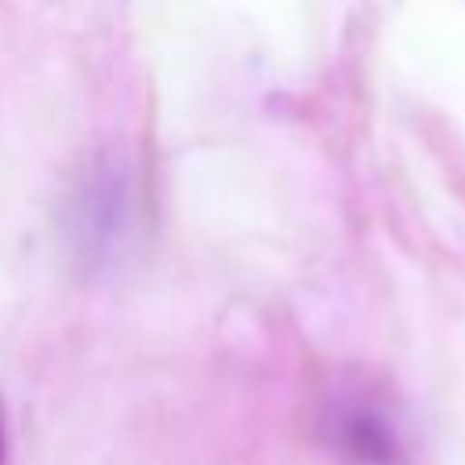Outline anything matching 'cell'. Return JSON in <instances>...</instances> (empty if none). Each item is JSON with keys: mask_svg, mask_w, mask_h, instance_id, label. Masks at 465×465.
<instances>
[{"mask_svg": "<svg viewBox=\"0 0 465 465\" xmlns=\"http://www.w3.org/2000/svg\"><path fill=\"white\" fill-rule=\"evenodd\" d=\"M69 232L87 258L109 254L131 222V178L124 163L98 160L69 200Z\"/></svg>", "mask_w": 465, "mask_h": 465, "instance_id": "6da1fadb", "label": "cell"}, {"mask_svg": "<svg viewBox=\"0 0 465 465\" xmlns=\"http://www.w3.org/2000/svg\"><path fill=\"white\" fill-rule=\"evenodd\" d=\"M334 443L349 465H407L396 421L378 403H349L334 418Z\"/></svg>", "mask_w": 465, "mask_h": 465, "instance_id": "7a4b0ae2", "label": "cell"}, {"mask_svg": "<svg viewBox=\"0 0 465 465\" xmlns=\"http://www.w3.org/2000/svg\"><path fill=\"white\" fill-rule=\"evenodd\" d=\"M0 465H4V414H0Z\"/></svg>", "mask_w": 465, "mask_h": 465, "instance_id": "3957f363", "label": "cell"}]
</instances>
